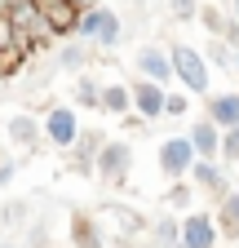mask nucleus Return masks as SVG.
Wrapping results in <instances>:
<instances>
[{"label":"nucleus","instance_id":"nucleus-11","mask_svg":"<svg viewBox=\"0 0 239 248\" xmlns=\"http://www.w3.org/2000/svg\"><path fill=\"white\" fill-rule=\"evenodd\" d=\"M186 138H191V146H195L199 160H217V155H222V129L208 115H195L191 120V133Z\"/></svg>","mask_w":239,"mask_h":248},{"label":"nucleus","instance_id":"nucleus-3","mask_svg":"<svg viewBox=\"0 0 239 248\" xmlns=\"http://www.w3.org/2000/svg\"><path fill=\"white\" fill-rule=\"evenodd\" d=\"M40 129H45V142H49L53 151H71L84 124H80V111H75L71 102H53V107L40 115Z\"/></svg>","mask_w":239,"mask_h":248},{"label":"nucleus","instance_id":"nucleus-22","mask_svg":"<svg viewBox=\"0 0 239 248\" xmlns=\"http://www.w3.org/2000/svg\"><path fill=\"white\" fill-rule=\"evenodd\" d=\"M226 18H230V14H226V5H199V14H195V22H204L213 40L226 31Z\"/></svg>","mask_w":239,"mask_h":248},{"label":"nucleus","instance_id":"nucleus-28","mask_svg":"<svg viewBox=\"0 0 239 248\" xmlns=\"http://www.w3.org/2000/svg\"><path fill=\"white\" fill-rule=\"evenodd\" d=\"M168 204H173V208H186V204H191V186H186V182H177L173 191H168Z\"/></svg>","mask_w":239,"mask_h":248},{"label":"nucleus","instance_id":"nucleus-7","mask_svg":"<svg viewBox=\"0 0 239 248\" xmlns=\"http://www.w3.org/2000/svg\"><path fill=\"white\" fill-rule=\"evenodd\" d=\"M133 67H137V76L142 80H155V84H173V58H168V49L164 45H142L137 53H133Z\"/></svg>","mask_w":239,"mask_h":248},{"label":"nucleus","instance_id":"nucleus-13","mask_svg":"<svg viewBox=\"0 0 239 248\" xmlns=\"http://www.w3.org/2000/svg\"><path fill=\"white\" fill-rule=\"evenodd\" d=\"M102 129H80V138H75V146L67 151L71 155V169L75 173H93V164H98V151H102Z\"/></svg>","mask_w":239,"mask_h":248},{"label":"nucleus","instance_id":"nucleus-24","mask_svg":"<svg viewBox=\"0 0 239 248\" xmlns=\"http://www.w3.org/2000/svg\"><path fill=\"white\" fill-rule=\"evenodd\" d=\"M164 115L168 120H186L191 115V93L186 89H168L164 93Z\"/></svg>","mask_w":239,"mask_h":248},{"label":"nucleus","instance_id":"nucleus-27","mask_svg":"<svg viewBox=\"0 0 239 248\" xmlns=\"http://www.w3.org/2000/svg\"><path fill=\"white\" fill-rule=\"evenodd\" d=\"M22 217H27V204L22 200H14V204H5V208H0V226H22Z\"/></svg>","mask_w":239,"mask_h":248},{"label":"nucleus","instance_id":"nucleus-12","mask_svg":"<svg viewBox=\"0 0 239 248\" xmlns=\"http://www.w3.org/2000/svg\"><path fill=\"white\" fill-rule=\"evenodd\" d=\"M186 177H191V182L199 186V191L217 195V200H222V195L230 191V182H226V164H222V160H195Z\"/></svg>","mask_w":239,"mask_h":248},{"label":"nucleus","instance_id":"nucleus-23","mask_svg":"<svg viewBox=\"0 0 239 248\" xmlns=\"http://www.w3.org/2000/svg\"><path fill=\"white\" fill-rule=\"evenodd\" d=\"M204 58H208V67L235 71V49H230L226 40H208V45H204Z\"/></svg>","mask_w":239,"mask_h":248},{"label":"nucleus","instance_id":"nucleus-20","mask_svg":"<svg viewBox=\"0 0 239 248\" xmlns=\"http://www.w3.org/2000/svg\"><path fill=\"white\" fill-rule=\"evenodd\" d=\"M151 244L155 248H177L182 244V217H155L151 222Z\"/></svg>","mask_w":239,"mask_h":248},{"label":"nucleus","instance_id":"nucleus-5","mask_svg":"<svg viewBox=\"0 0 239 248\" xmlns=\"http://www.w3.org/2000/svg\"><path fill=\"white\" fill-rule=\"evenodd\" d=\"M195 160H199V155H195V146H191L186 133H173V138H164V142L155 146V164H160V173H164L168 182H182Z\"/></svg>","mask_w":239,"mask_h":248},{"label":"nucleus","instance_id":"nucleus-15","mask_svg":"<svg viewBox=\"0 0 239 248\" xmlns=\"http://www.w3.org/2000/svg\"><path fill=\"white\" fill-rule=\"evenodd\" d=\"M71 244L75 248H106V235H102V222L89 213H71Z\"/></svg>","mask_w":239,"mask_h":248},{"label":"nucleus","instance_id":"nucleus-31","mask_svg":"<svg viewBox=\"0 0 239 248\" xmlns=\"http://www.w3.org/2000/svg\"><path fill=\"white\" fill-rule=\"evenodd\" d=\"M235 76H239V45H235Z\"/></svg>","mask_w":239,"mask_h":248},{"label":"nucleus","instance_id":"nucleus-16","mask_svg":"<svg viewBox=\"0 0 239 248\" xmlns=\"http://www.w3.org/2000/svg\"><path fill=\"white\" fill-rule=\"evenodd\" d=\"M102 115H120L124 120L129 111H133V93H129V84H120V80H106L102 84V107H98Z\"/></svg>","mask_w":239,"mask_h":248},{"label":"nucleus","instance_id":"nucleus-26","mask_svg":"<svg viewBox=\"0 0 239 248\" xmlns=\"http://www.w3.org/2000/svg\"><path fill=\"white\" fill-rule=\"evenodd\" d=\"M168 14H173L177 22H195V14H199V0H168Z\"/></svg>","mask_w":239,"mask_h":248},{"label":"nucleus","instance_id":"nucleus-9","mask_svg":"<svg viewBox=\"0 0 239 248\" xmlns=\"http://www.w3.org/2000/svg\"><path fill=\"white\" fill-rule=\"evenodd\" d=\"M5 133H9V142H14L18 151H40V146H45V129H40V120H36L31 111H14V115L5 120Z\"/></svg>","mask_w":239,"mask_h":248},{"label":"nucleus","instance_id":"nucleus-33","mask_svg":"<svg viewBox=\"0 0 239 248\" xmlns=\"http://www.w3.org/2000/svg\"><path fill=\"white\" fill-rule=\"evenodd\" d=\"M235 169H239V160H235Z\"/></svg>","mask_w":239,"mask_h":248},{"label":"nucleus","instance_id":"nucleus-4","mask_svg":"<svg viewBox=\"0 0 239 248\" xmlns=\"http://www.w3.org/2000/svg\"><path fill=\"white\" fill-rule=\"evenodd\" d=\"M129 173H133V142H124V138H106L102 151H98L93 177L106 182V186H124Z\"/></svg>","mask_w":239,"mask_h":248},{"label":"nucleus","instance_id":"nucleus-6","mask_svg":"<svg viewBox=\"0 0 239 248\" xmlns=\"http://www.w3.org/2000/svg\"><path fill=\"white\" fill-rule=\"evenodd\" d=\"M222 244V231H217V217L213 213H182V244L177 248H217Z\"/></svg>","mask_w":239,"mask_h":248},{"label":"nucleus","instance_id":"nucleus-19","mask_svg":"<svg viewBox=\"0 0 239 248\" xmlns=\"http://www.w3.org/2000/svg\"><path fill=\"white\" fill-rule=\"evenodd\" d=\"M89 58H93V49H89L84 40H67L62 49L53 53V62H58L62 71H84V67H89Z\"/></svg>","mask_w":239,"mask_h":248},{"label":"nucleus","instance_id":"nucleus-29","mask_svg":"<svg viewBox=\"0 0 239 248\" xmlns=\"http://www.w3.org/2000/svg\"><path fill=\"white\" fill-rule=\"evenodd\" d=\"M14 173H18V160H14V155H0V186H9Z\"/></svg>","mask_w":239,"mask_h":248},{"label":"nucleus","instance_id":"nucleus-8","mask_svg":"<svg viewBox=\"0 0 239 248\" xmlns=\"http://www.w3.org/2000/svg\"><path fill=\"white\" fill-rule=\"evenodd\" d=\"M129 93H133V115L142 120V124H151V120H164V84H155V80H133L129 84Z\"/></svg>","mask_w":239,"mask_h":248},{"label":"nucleus","instance_id":"nucleus-17","mask_svg":"<svg viewBox=\"0 0 239 248\" xmlns=\"http://www.w3.org/2000/svg\"><path fill=\"white\" fill-rule=\"evenodd\" d=\"M217 231H222V239H239V191H226L222 200H217Z\"/></svg>","mask_w":239,"mask_h":248},{"label":"nucleus","instance_id":"nucleus-10","mask_svg":"<svg viewBox=\"0 0 239 248\" xmlns=\"http://www.w3.org/2000/svg\"><path fill=\"white\" fill-rule=\"evenodd\" d=\"M36 9H40L45 27L53 31L58 40H62V36H75V22H80V9L71 5V0H36Z\"/></svg>","mask_w":239,"mask_h":248},{"label":"nucleus","instance_id":"nucleus-2","mask_svg":"<svg viewBox=\"0 0 239 248\" xmlns=\"http://www.w3.org/2000/svg\"><path fill=\"white\" fill-rule=\"evenodd\" d=\"M75 36L89 49H115L120 40H124V22H120V14L111 5H89V9H80Z\"/></svg>","mask_w":239,"mask_h":248},{"label":"nucleus","instance_id":"nucleus-32","mask_svg":"<svg viewBox=\"0 0 239 248\" xmlns=\"http://www.w3.org/2000/svg\"><path fill=\"white\" fill-rule=\"evenodd\" d=\"M0 248H18V244H0Z\"/></svg>","mask_w":239,"mask_h":248},{"label":"nucleus","instance_id":"nucleus-14","mask_svg":"<svg viewBox=\"0 0 239 248\" xmlns=\"http://www.w3.org/2000/svg\"><path fill=\"white\" fill-rule=\"evenodd\" d=\"M204 115L213 120L217 129H230V124H239V89H230V93H208Z\"/></svg>","mask_w":239,"mask_h":248},{"label":"nucleus","instance_id":"nucleus-21","mask_svg":"<svg viewBox=\"0 0 239 248\" xmlns=\"http://www.w3.org/2000/svg\"><path fill=\"white\" fill-rule=\"evenodd\" d=\"M102 217H111V226L124 235V239L142 231V222H137V213H133V208H115V204H111V208H102Z\"/></svg>","mask_w":239,"mask_h":248},{"label":"nucleus","instance_id":"nucleus-30","mask_svg":"<svg viewBox=\"0 0 239 248\" xmlns=\"http://www.w3.org/2000/svg\"><path fill=\"white\" fill-rule=\"evenodd\" d=\"M226 14H230V18L239 22V0H230V5H226Z\"/></svg>","mask_w":239,"mask_h":248},{"label":"nucleus","instance_id":"nucleus-25","mask_svg":"<svg viewBox=\"0 0 239 248\" xmlns=\"http://www.w3.org/2000/svg\"><path fill=\"white\" fill-rule=\"evenodd\" d=\"M222 164H235L239 160V124H230V129H222Z\"/></svg>","mask_w":239,"mask_h":248},{"label":"nucleus","instance_id":"nucleus-18","mask_svg":"<svg viewBox=\"0 0 239 248\" xmlns=\"http://www.w3.org/2000/svg\"><path fill=\"white\" fill-rule=\"evenodd\" d=\"M71 98H75V107H84V111H98V107H102V80L89 76V71H80V76H75V89H71Z\"/></svg>","mask_w":239,"mask_h":248},{"label":"nucleus","instance_id":"nucleus-1","mask_svg":"<svg viewBox=\"0 0 239 248\" xmlns=\"http://www.w3.org/2000/svg\"><path fill=\"white\" fill-rule=\"evenodd\" d=\"M168 58H173V84H182L191 98H208L213 93V67H208L204 49L195 45H168Z\"/></svg>","mask_w":239,"mask_h":248}]
</instances>
